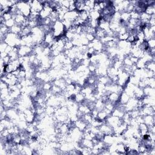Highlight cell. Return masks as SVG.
<instances>
[{"mask_svg": "<svg viewBox=\"0 0 155 155\" xmlns=\"http://www.w3.org/2000/svg\"><path fill=\"white\" fill-rule=\"evenodd\" d=\"M15 24H16V23H15V19L12 18L5 21V25L9 29L11 28L12 27H13Z\"/></svg>", "mask_w": 155, "mask_h": 155, "instance_id": "6da1fadb", "label": "cell"}]
</instances>
